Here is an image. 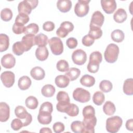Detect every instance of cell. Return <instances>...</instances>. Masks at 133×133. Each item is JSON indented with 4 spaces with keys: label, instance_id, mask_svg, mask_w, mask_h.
<instances>
[{
    "label": "cell",
    "instance_id": "6da1fadb",
    "mask_svg": "<svg viewBox=\"0 0 133 133\" xmlns=\"http://www.w3.org/2000/svg\"><path fill=\"white\" fill-rule=\"evenodd\" d=\"M102 60V56L101 52L98 51L92 52L89 56V61L87 66L88 71L92 73L97 72Z\"/></svg>",
    "mask_w": 133,
    "mask_h": 133
},
{
    "label": "cell",
    "instance_id": "7a4b0ae2",
    "mask_svg": "<svg viewBox=\"0 0 133 133\" xmlns=\"http://www.w3.org/2000/svg\"><path fill=\"white\" fill-rule=\"evenodd\" d=\"M119 52V47L117 45L113 43L109 44L104 53L105 61L110 63H114L117 60Z\"/></svg>",
    "mask_w": 133,
    "mask_h": 133
},
{
    "label": "cell",
    "instance_id": "3957f363",
    "mask_svg": "<svg viewBox=\"0 0 133 133\" xmlns=\"http://www.w3.org/2000/svg\"><path fill=\"white\" fill-rule=\"evenodd\" d=\"M123 120L118 116H114L107 119L105 128L109 132L116 133L121 127Z\"/></svg>",
    "mask_w": 133,
    "mask_h": 133
},
{
    "label": "cell",
    "instance_id": "277c9868",
    "mask_svg": "<svg viewBox=\"0 0 133 133\" xmlns=\"http://www.w3.org/2000/svg\"><path fill=\"white\" fill-rule=\"evenodd\" d=\"M83 124L84 126L83 133H94L95 126L97 124V118L95 114H88L83 115Z\"/></svg>",
    "mask_w": 133,
    "mask_h": 133
},
{
    "label": "cell",
    "instance_id": "5b68a950",
    "mask_svg": "<svg viewBox=\"0 0 133 133\" xmlns=\"http://www.w3.org/2000/svg\"><path fill=\"white\" fill-rule=\"evenodd\" d=\"M38 3L37 0H24L20 2L18 6L19 14H24L27 15L30 14L32 10L36 7Z\"/></svg>",
    "mask_w": 133,
    "mask_h": 133
},
{
    "label": "cell",
    "instance_id": "8992f818",
    "mask_svg": "<svg viewBox=\"0 0 133 133\" xmlns=\"http://www.w3.org/2000/svg\"><path fill=\"white\" fill-rule=\"evenodd\" d=\"M15 113L18 118L20 119H23V127L28 126L32 122V115L27 112L26 109L23 106H17L15 109Z\"/></svg>",
    "mask_w": 133,
    "mask_h": 133
},
{
    "label": "cell",
    "instance_id": "52a82bcc",
    "mask_svg": "<svg viewBox=\"0 0 133 133\" xmlns=\"http://www.w3.org/2000/svg\"><path fill=\"white\" fill-rule=\"evenodd\" d=\"M48 44L52 53L55 55H60L63 51V45L59 37H53L48 40Z\"/></svg>",
    "mask_w": 133,
    "mask_h": 133
},
{
    "label": "cell",
    "instance_id": "ba28073f",
    "mask_svg": "<svg viewBox=\"0 0 133 133\" xmlns=\"http://www.w3.org/2000/svg\"><path fill=\"white\" fill-rule=\"evenodd\" d=\"M90 1L79 0L74 7V12L79 17H83L87 15L89 10V3Z\"/></svg>",
    "mask_w": 133,
    "mask_h": 133
},
{
    "label": "cell",
    "instance_id": "9c48e42d",
    "mask_svg": "<svg viewBox=\"0 0 133 133\" xmlns=\"http://www.w3.org/2000/svg\"><path fill=\"white\" fill-rule=\"evenodd\" d=\"M73 97L76 101L81 103H86L90 99V94L85 89L77 88L73 91Z\"/></svg>",
    "mask_w": 133,
    "mask_h": 133
},
{
    "label": "cell",
    "instance_id": "30bf717a",
    "mask_svg": "<svg viewBox=\"0 0 133 133\" xmlns=\"http://www.w3.org/2000/svg\"><path fill=\"white\" fill-rule=\"evenodd\" d=\"M72 59L75 64L79 65H83L87 60L86 53L81 49H76L72 53Z\"/></svg>",
    "mask_w": 133,
    "mask_h": 133
},
{
    "label": "cell",
    "instance_id": "8fae6325",
    "mask_svg": "<svg viewBox=\"0 0 133 133\" xmlns=\"http://www.w3.org/2000/svg\"><path fill=\"white\" fill-rule=\"evenodd\" d=\"M15 74L11 71H4L1 75V79L3 85L7 88L13 86L15 83Z\"/></svg>",
    "mask_w": 133,
    "mask_h": 133
},
{
    "label": "cell",
    "instance_id": "7c38bea8",
    "mask_svg": "<svg viewBox=\"0 0 133 133\" xmlns=\"http://www.w3.org/2000/svg\"><path fill=\"white\" fill-rule=\"evenodd\" d=\"M101 5L102 9L107 14H112L117 7L116 3L114 0H101Z\"/></svg>",
    "mask_w": 133,
    "mask_h": 133
},
{
    "label": "cell",
    "instance_id": "4fadbf2b",
    "mask_svg": "<svg viewBox=\"0 0 133 133\" xmlns=\"http://www.w3.org/2000/svg\"><path fill=\"white\" fill-rule=\"evenodd\" d=\"M1 64L6 69H11L16 64V59L11 54H7L4 55L1 59Z\"/></svg>",
    "mask_w": 133,
    "mask_h": 133
},
{
    "label": "cell",
    "instance_id": "5bb4252c",
    "mask_svg": "<svg viewBox=\"0 0 133 133\" xmlns=\"http://www.w3.org/2000/svg\"><path fill=\"white\" fill-rule=\"evenodd\" d=\"M104 21V17L103 15L100 11H96L93 13L91 16L90 25L100 28L103 25Z\"/></svg>",
    "mask_w": 133,
    "mask_h": 133
},
{
    "label": "cell",
    "instance_id": "9a60e30c",
    "mask_svg": "<svg viewBox=\"0 0 133 133\" xmlns=\"http://www.w3.org/2000/svg\"><path fill=\"white\" fill-rule=\"evenodd\" d=\"M35 37L34 35L26 34L22 38L21 43L24 47L25 51H29L34 45H35Z\"/></svg>",
    "mask_w": 133,
    "mask_h": 133
},
{
    "label": "cell",
    "instance_id": "2e32d148",
    "mask_svg": "<svg viewBox=\"0 0 133 133\" xmlns=\"http://www.w3.org/2000/svg\"><path fill=\"white\" fill-rule=\"evenodd\" d=\"M10 116L9 106L4 102L0 103V121L1 122H6Z\"/></svg>",
    "mask_w": 133,
    "mask_h": 133
},
{
    "label": "cell",
    "instance_id": "e0dca14e",
    "mask_svg": "<svg viewBox=\"0 0 133 133\" xmlns=\"http://www.w3.org/2000/svg\"><path fill=\"white\" fill-rule=\"evenodd\" d=\"M30 75L33 79L39 81L43 79L45 77V73L42 68L39 66H35L31 69Z\"/></svg>",
    "mask_w": 133,
    "mask_h": 133
},
{
    "label": "cell",
    "instance_id": "ac0fdd59",
    "mask_svg": "<svg viewBox=\"0 0 133 133\" xmlns=\"http://www.w3.org/2000/svg\"><path fill=\"white\" fill-rule=\"evenodd\" d=\"M51 113L39 111L38 116H37V120L38 122L43 125H48L50 124L52 121V116Z\"/></svg>",
    "mask_w": 133,
    "mask_h": 133
},
{
    "label": "cell",
    "instance_id": "d6986e66",
    "mask_svg": "<svg viewBox=\"0 0 133 133\" xmlns=\"http://www.w3.org/2000/svg\"><path fill=\"white\" fill-rule=\"evenodd\" d=\"M72 5V2L70 0H59L57 2V7L62 12H66L70 11Z\"/></svg>",
    "mask_w": 133,
    "mask_h": 133
},
{
    "label": "cell",
    "instance_id": "ffe728a7",
    "mask_svg": "<svg viewBox=\"0 0 133 133\" xmlns=\"http://www.w3.org/2000/svg\"><path fill=\"white\" fill-rule=\"evenodd\" d=\"M49 52L46 46L38 47L35 51L36 58L39 61H45L48 57Z\"/></svg>",
    "mask_w": 133,
    "mask_h": 133
},
{
    "label": "cell",
    "instance_id": "44dd1931",
    "mask_svg": "<svg viewBox=\"0 0 133 133\" xmlns=\"http://www.w3.org/2000/svg\"><path fill=\"white\" fill-rule=\"evenodd\" d=\"M127 15L126 10L123 8L118 9L113 15L114 21L117 23L124 22L127 19Z\"/></svg>",
    "mask_w": 133,
    "mask_h": 133
},
{
    "label": "cell",
    "instance_id": "7402d4cb",
    "mask_svg": "<svg viewBox=\"0 0 133 133\" xmlns=\"http://www.w3.org/2000/svg\"><path fill=\"white\" fill-rule=\"evenodd\" d=\"M55 82L59 88L66 87L70 83V79L65 75H60L55 78Z\"/></svg>",
    "mask_w": 133,
    "mask_h": 133
},
{
    "label": "cell",
    "instance_id": "603a6c76",
    "mask_svg": "<svg viewBox=\"0 0 133 133\" xmlns=\"http://www.w3.org/2000/svg\"><path fill=\"white\" fill-rule=\"evenodd\" d=\"M32 84L31 79L28 76H23L21 77L18 83L19 88L22 90H25L29 88Z\"/></svg>",
    "mask_w": 133,
    "mask_h": 133
},
{
    "label": "cell",
    "instance_id": "cb8c5ba5",
    "mask_svg": "<svg viewBox=\"0 0 133 133\" xmlns=\"http://www.w3.org/2000/svg\"><path fill=\"white\" fill-rule=\"evenodd\" d=\"M79 82L84 86L90 87L95 84V78L92 76L88 74H85L81 77Z\"/></svg>",
    "mask_w": 133,
    "mask_h": 133
},
{
    "label": "cell",
    "instance_id": "d4e9b609",
    "mask_svg": "<svg viewBox=\"0 0 133 133\" xmlns=\"http://www.w3.org/2000/svg\"><path fill=\"white\" fill-rule=\"evenodd\" d=\"M55 87L51 84H47L44 85L41 90L43 96L45 97H51L55 93Z\"/></svg>",
    "mask_w": 133,
    "mask_h": 133
},
{
    "label": "cell",
    "instance_id": "484cf974",
    "mask_svg": "<svg viewBox=\"0 0 133 133\" xmlns=\"http://www.w3.org/2000/svg\"><path fill=\"white\" fill-rule=\"evenodd\" d=\"M90 29L88 34L94 39L100 38L102 35V31L100 27L90 25Z\"/></svg>",
    "mask_w": 133,
    "mask_h": 133
},
{
    "label": "cell",
    "instance_id": "4316f807",
    "mask_svg": "<svg viewBox=\"0 0 133 133\" xmlns=\"http://www.w3.org/2000/svg\"><path fill=\"white\" fill-rule=\"evenodd\" d=\"M103 111L107 115H113L116 111V108L114 104L110 101H107L103 106Z\"/></svg>",
    "mask_w": 133,
    "mask_h": 133
},
{
    "label": "cell",
    "instance_id": "83f0119b",
    "mask_svg": "<svg viewBox=\"0 0 133 133\" xmlns=\"http://www.w3.org/2000/svg\"><path fill=\"white\" fill-rule=\"evenodd\" d=\"M123 91L127 95L133 94V79L132 78L126 79L123 85Z\"/></svg>",
    "mask_w": 133,
    "mask_h": 133
},
{
    "label": "cell",
    "instance_id": "f1b7e54d",
    "mask_svg": "<svg viewBox=\"0 0 133 133\" xmlns=\"http://www.w3.org/2000/svg\"><path fill=\"white\" fill-rule=\"evenodd\" d=\"M81 71L76 68H71L64 74L71 81L76 80L80 75Z\"/></svg>",
    "mask_w": 133,
    "mask_h": 133
},
{
    "label": "cell",
    "instance_id": "f546056e",
    "mask_svg": "<svg viewBox=\"0 0 133 133\" xmlns=\"http://www.w3.org/2000/svg\"><path fill=\"white\" fill-rule=\"evenodd\" d=\"M9 46V37L5 34H0V51L3 52L7 50Z\"/></svg>",
    "mask_w": 133,
    "mask_h": 133
},
{
    "label": "cell",
    "instance_id": "4dcf8cb0",
    "mask_svg": "<svg viewBox=\"0 0 133 133\" xmlns=\"http://www.w3.org/2000/svg\"><path fill=\"white\" fill-rule=\"evenodd\" d=\"M48 42L47 36L43 33L38 34L35 37V45H36L39 47L46 46Z\"/></svg>",
    "mask_w": 133,
    "mask_h": 133
},
{
    "label": "cell",
    "instance_id": "1f68e13d",
    "mask_svg": "<svg viewBox=\"0 0 133 133\" xmlns=\"http://www.w3.org/2000/svg\"><path fill=\"white\" fill-rule=\"evenodd\" d=\"M111 37L113 41L117 43H120L124 40L125 35L122 30L116 29L111 33Z\"/></svg>",
    "mask_w": 133,
    "mask_h": 133
},
{
    "label": "cell",
    "instance_id": "d6a6232c",
    "mask_svg": "<svg viewBox=\"0 0 133 133\" xmlns=\"http://www.w3.org/2000/svg\"><path fill=\"white\" fill-rule=\"evenodd\" d=\"M65 113L72 117L77 116L79 113L78 107L74 103H70L66 108Z\"/></svg>",
    "mask_w": 133,
    "mask_h": 133
},
{
    "label": "cell",
    "instance_id": "836d02e7",
    "mask_svg": "<svg viewBox=\"0 0 133 133\" xmlns=\"http://www.w3.org/2000/svg\"><path fill=\"white\" fill-rule=\"evenodd\" d=\"M25 103L26 107L28 108L33 110L37 108L38 102L36 97L32 96H30L26 99Z\"/></svg>",
    "mask_w": 133,
    "mask_h": 133
},
{
    "label": "cell",
    "instance_id": "e575fe53",
    "mask_svg": "<svg viewBox=\"0 0 133 133\" xmlns=\"http://www.w3.org/2000/svg\"><path fill=\"white\" fill-rule=\"evenodd\" d=\"M105 96L104 94L99 91H97L94 93L92 96V100L94 103L97 105H101L104 102Z\"/></svg>",
    "mask_w": 133,
    "mask_h": 133
},
{
    "label": "cell",
    "instance_id": "d590c367",
    "mask_svg": "<svg viewBox=\"0 0 133 133\" xmlns=\"http://www.w3.org/2000/svg\"><path fill=\"white\" fill-rule=\"evenodd\" d=\"M71 129L74 132L83 133L84 128L83 122L79 121L73 122L71 125Z\"/></svg>",
    "mask_w": 133,
    "mask_h": 133
},
{
    "label": "cell",
    "instance_id": "8d00e7d4",
    "mask_svg": "<svg viewBox=\"0 0 133 133\" xmlns=\"http://www.w3.org/2000/svg\"><path fill=\"white\" fill-rule=\"evenodd\" d=\"M39 31V26L36 23H30L25 28L24 33L26 34H32L35 35Z\"/></svg>",
    "mask_w": 133,
    "mask_h": 133
},
{
    "label": "cell",
    "instance_id": "74e56055",
    "mask_svg": "<svg viewBox=\"0 0 133 133\" xmlns=\"http://www.w3.org/2000/svg\"><path fill=\"white\" fill-rule=\"evenodd\" d=\"M13 52L17 56H20L25 51L24 47L21 42L18 41L14 44L12 47Z\"/></svg>",
    "mask_w": 133,
    "mask_h": 133
},
{
    "label": "cell",
    "instance_id": "f35d334b",
    "mask_svg": "<svg viewBox=\"0 0 133 133\" xmlns=\"http://www.w3.org/2000/svg\"><path fill=\"white\" fill-rule=\"evenodd\" d=\"M113 88L112 83L108 80H102L99 84V88L104 92H110Z\"/></svg>",
    "mask_w": 133,
    "mask_h": 133
},
{
    "label": "cell",
    "instance_id": "ab89813d",
    "mask_svg": "<svg viewBox=\"0 0 133 133\" xmlns=\"http://www.w3.org/2000/svg\"><path fill=\"white\" fill-rule=\"evenodd\" d=\"M13 14L11 9L8 8H5L2 10L1 12V18L4 21H10L12 17Z\"/></svg>",
    "mask_w": 133,
    "mask_h": 133
},
{
    "label": "cell",
    "instance_id": "60d3db41",
    "mask_svg": "<svg viewBox=\"0 0 133 133\" xmlns=\"http://www.w3.org/2000/svg\"><path fill=\"white\" fill-rule=\"evenodd\" d=\"M57 70L62 72H67L69 69V65L68 62L65 60H60L58 61L56 64Z\"/></svg>",
    "mask_w": 133,
    "mask_h": 133
},
{
    "label": "cell",
    "instance_id": "b9f144b4",
    "mask_svg": "<svg viewBox=\"0 0 133 133\" xmlns=\"http://www.w3.org/2000/svg\"><path fill=\"white\" fill-rule=\"evenodd\" d=\"M30 18L28 15L24 14H19L15 19V22L25 24L28 22Z\"/></svg>",
    "mask_w": 133,
    "mask_h": 133
},
{
    "label": "cell",
    "instance_id": "7bdbcfd3",
    "mask_svg": "<svg viewBox=\"0 0 133 133\" xmlns=\"http://www.w3.org/2000/svg\"><path fill=\"white\" fill-rule=\"evenodd\" d=\"M53 111V107L52 104L51 102L46 101L44 103H43L39 111H43V112H48L50 113H51Z\"/></svg>",
    "mask_w": 133,
    "mask_h": 133
},
{
    "label": "cell",
    "instance_id": "ee69618b",
    "mask_svg": "<svg viewBox=\"0 0 133 133\" xmlns=\"http://www.w3.org/2000/svg\"><path fill=\"white\" fill-rule=\"evenodd\" d=\"M22 127H23V123L20 118H15L11 123V127L15 131L19 130Z\"/></svg>",
    "mask_w": 133,
    "mask_h": 133
},
{
    "label": "cell",
    "instance_id": "f6af8a7d",
    "mask_svg": "<svg viewBox=\"0 0 133 133\" xmlns=\"http://www.w3.org/2000/svg\"><path fill=\"white\" fill-rule=\"evenodd\" d=\"M56 98L58 102L59 101L70 102V101L68 94L64 91H59L57 95Z\"/></svg>",
    "mask_w": 133,
    "mask_h": 133
},
{
    "label": "cell",
    "instance_id": "bcb514c9",
    "mask_svg": "<svg viewBox=\"0 0 133 133\" xmlns=\"http://www.w3.org/2000/svg\"><path fill=\"white\" fill-rule=\"evenodd\" d=\"M25 28L24 24L15 22L12 26V31L16 34H21L24 33Z\"/></svg>",
    "mask_w": 133,
    "mask_h": 133
},
{
    "label": "cell",
    "instance_id": "7dc6e473",
    "mask_svg": "<svg viewBox=\"0 0 133 133\" xmlns=\"http://www.w3.org/2000/svg\"><path fill=\"white\" fill-rule=\"evenodd\" d=\"M95 42V39L91 37L89 34L86 35H85L82 40V44L87 47H89L90 46H91Z\"/></svg>",
    "mask_w": 133,
    "mask_h": 133
},
{
    "label": "cell",
    "instance_id": "c3c4849f",
    "mask_svg": "<svg viewBox=\"0 0 133 133\" xmlns=\"http://www.w3.org/2000/svg\"><path fill=\"white\" fill-rule=\"evenodd\" d=\"M53 130L56 133H60L63 132L64 130V124L60 122H58L55 123L52 126Z\"/></svg>",
    "mask_w": 133,
    "mask_h": 133
},
{
    "label": "cell",
    "instance_id": "681fc988",
    "mask_svg": "<svg viewBox=\"0 0 133 133\" xmlns=\"http://www.w3.org/2000/svg\"><path fill=\"white\" fill-rule=\"evenodd\" d=\"M77 41L74 37H70L66 41L67 46L70 49H74L76 47L77 45Z\"/></svg>",
    "mask_w": 133,
    "mask_h": 133
},
{
    "label": "cell",
    "instance_id": "f907efd6",
    "mask_svg": "<svg viewBox=\"0 0 133 133\" xmlns=\"http://www.w3.org/2000/svg\"><path fill=\"white\" fill-rule=\"evenodd\" d=\"M69 32L64 28L63 27L60 26V27L56 31V34L59 37L61 38L65 37L68 35Z\"/></svg>",
    "mask_w": 133,
    "mask_h": 133
},
{
    "label": "cell",
    "instance_id": "816d5d0a",
    "mask_svg": "<svg viewBox=\"0 0 133 133\" xmlns=\"http://www.w3.org/2000/svg\"><path fill=\"white\" fill-rule=\"evenodd\" d=\"M55 24L51 21H46L43 25V29L44 31L50 32L52 31L55 29Z\"/></svg>",
    "mask_w": 133,
    "mask_h": 133
},
{
    "label": "cell",
    "instance_id": "f5cc1de1",
    "mask_svg": "<svg viewBox=\"0 0 133 133\" xmlns=\"http://www.w3.org/2000/svg\"><path fill=\"white\" fill-rule=\"evenodd\" d=\"M83 115L88 114H95V110L94 108L91 105H87L83 108L82 112Z\"/></svg>",
    "mask_w": 133,
    "mask_h": 133
},
{
    "label": "cell",
    "instance_id": "db71d44e",
    "mask_svg": "<svg viewBox=\"0 0 133 133\" xmlns=\"http://www.w3.org/2000/svg\"><path fill=\"white\" fill-rule=\"evenodd\" d=\"M60 26L66 29L69 32H72L74 29V25L72 22L69 21H64L62 22L60 24Z\"/></svg>",
    "mask_w": 133,
    "mask_h": 133
},
{
    "label": "cell",
    "instance_id": "11a10c76",
    "mask_svg": "<svg viewBox=\"0 0 133 133\" xmlns=\"http://www.w3.org/2000/svg\"><path fill=\"white\" fill-rule=\"evenodd\" d=\"M126 128L127 130L129 131L133 130V119L131 118L127 120L126 122Z\"/></svg>",
    "mask_w": 133,
    "mask_h": 133
},
{
    "label": "cell",
    "instance_id": "9f6ffc18",
    "mask_svg": "<svg viewBox=\"0 0 133 133\" xmlns=\"http://www.w3.org/2000/svg\"><path fill=\"white\" fill-rule=\"evenodd\" d=\"M40 133H52L51 130L48 127H43L39 130Z\"/></svg>",
    "mask_w": 133,
    "mask_h": 133
}]
</instances>
